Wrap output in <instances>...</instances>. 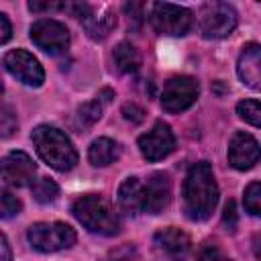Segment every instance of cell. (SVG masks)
Segmentation results:
<instances>
[{"mask_svg": "<svg viewBox=\"0 0 261 261\" xmlns=\"http://www.w3.org/2000/svg\"><path fill=\"white\" fill-rule=\"evenodd\" d=\"M218 204V186L212 165L198 161L184 179V210L190 220H208Z\"/></svg>", "mask_w": 261, "mask_h": 261, "instance_id": "obj_1", "label": "cell"}, {"mask_svg": "<svg viewBox=\"0 0 261 261\" xmlns=\"http://www.w3.org/2000/svg\"><path fill=\"white\" fill-rule=\"evenodd\" d=\"M33 145L39 157L57 171H69L77 163V151L71 145L69 137L51 124H39L33 135Z\"/></svg>", "mask_w": 261, "mask_h": 261, "instance_id": "obj_2", "label": "cell"}, {"mask_svg": "<svg viewBox=\"0 0 261 261\" xmlns=\"http://www.w3.org/2000/svg\"><path fill=\"white\" fill-rule=\"evenodd\" d=\"M71 212L90 232L112 237L120 228V218L114 212V206L104 196L98 194L80 196L71 204Z\"/></svg>", "mask_w": 261, "mask_h": 261, "instance_id": "obj_3", "label": "cell"}, {"mask_svg": "<svg viewBox=\"0 0 261 261\" xmlns=\"http://www.w3.org/2000/svg\"><path fill=\"white\" fill-rule=\"evenodd\" d=\"M33 249L41 253H55L69 249L75 243V230L65 222H35L27 230Z\"/></svg>", "mask_w": 261, "mask_h": 261, "instance_id": "obj_4", "label": "cell"}, {"mask_svg": "<svg viewBox=\"0 0 261 261\" xmlns=\"http://www.w3.org/2000/svg\"><path fill=\"white\" fill-rule=\"evenodd\" d=\"M149 20L159 35L184 37L194 27V12L188 10L186 6H177L169 2H155L151 6Z\"/></svg>", "mask_w": 261, "mask_h": 261, "instance_id": "obj_5", "label": "cell"}, {"mask_svg": "<svg viewBox=\"0 0 261 261\" xmlns=\"http://www.w3.org/2000/svg\"><path fill=\"white\" fill-rule=\"evenodd\" d=\"M198 27L206 39H224L237 27V10L226 2H206L198 12Z\"/></svg>", "mask_w": 261, "mask_h": 261, "instance_id": "obj_6", "label": "cell"}, {"mask_svg": "<svg viewBox=\"0 0 261 261\" xmlns=\"http://www.w3.org/2000/svg\"><path fill=\"white\" fill-rule=\"evenodd\" d=\"M200 86L190 75H173L165 82L161 92V108L169 114L188 110L198 98Z\"/></svg>", "mask_w": 261, "mask_h": 261, "instance_id": "obj_7", "label": "cell"}, {"mask_svg": "<svg viewBox=\"0 0 261 261\" xmlns=\"http://www.w3.org/2000/svg\"><path fill=\"white\" fill-rule=\"evenodd\" d=\"M29 35H31V41L39 49H43L45 53H51V55H59V53L67 51V47H69L67 27L53 18H43V20L33 22Z\"/></svg>", "mask_w": 261, "mask_h": 261, "instance_id": "obj_8", "label": "cell"}, {"mask_svg": "<svg viewBox=\"0 0 261 261\" xmlns=\"http://www.w3.org/2000/svg\"><path fill=\"white\" fill-rule=\"evenodd\" d=\"M6 71L16 77L18 82H22L24 86L31 88H39L45 82V71L41 67V63L37 61V57H33L29 51L24 49H12L4 55L2 59Z\"/></svg>", "mask_w": 261, "mask_h": 261, "instance_id": "obj_9", "label": "cell"}, {"mask_svg": "<svg viewBox=\"0 0 261 261\" xmlns=\"http://www.w3.org/2000/svg\"><path fill=\"white\" fill-rule=\"evenodd\" d=\"M175 149V137L167 122L157 120L145 135L139 137V151L147 161H159Z\"/></svg>", "mask_w": 261, "mask_h": 261, "instance_id": "obj_10", "label": "cell"}, {"mask_svg": "<svg viewBox=\"0 0 261 261\" xmlns=\"http://www.w3.org/2000/svg\"><path fill=\"white\" fill-rule=\"evenodd\" d=\"M37 167L33 159L22 151H10L2 159V181L10 188H22L33 181Z\"/></svg>", "mask_w": 261, "mask_h": 261, "instance_id": "obj_11", "label": "cell"}, {"mask_svg": "<svg viewBox=\"0 0 261 261\" xmlns=\"http://www.w3.org/2000/svg\"><path fill=\"white\" fill-rule=\"evenodd\" d=\"M261 157V147L259 143L255 141L253 135L249 133H234L230 143H228V163L239 169V171H245V169H251Z\"/></svg>", "mask_w": 261, "mask_h": 261, "instance_id": "obj_12", "label": "cell"}, {"mask_svg": "<svg viewBox=\"0 0 261 261\" xmlns=\"http://www.w3.org/2000/svg\"><path fill=\"white\" fill-rule=\"evenodd\" d=\"M145 206L143 212L147 214H159L169 206L171 200V179L163 171L151 173L145 181Z\"/></svg>", "mask_w": 261, "mask_h": 261, "instance_id": "obj_13", "label": "cell"}, {"mask_svg": "<svg viewBox=\"0 0 261 261\" xmlns=\"http://www.w3.org/2000/svg\"><path fill=\"white\" fill-rule=\"evenodd\" d=\"M155 245L171 261H188L190 251H192L190 237L181 228H175V226H167L159 230L155 234Z\"/></svg>", "mask_w": 261, "mask_h": 261, "instance_id": "obj_14", "label": "cell"}, {"mask_svg": "<svg viewBox=\"0 0 261 261\" xmlns=\"http://www.w3.org/2000/svg\"><path fill=\"white\" fill-rule=\"evenodd\" d=\"M239 77L245 86L261 92V45H245L237 61Z\"/></svg>", "mask_w": 261, "mask_h": 261, "instance_id": "obj_15", "label": "cell"}, {"mask_svg": "<svg viewBox=\"0 0 261 261\" xmlns=\"http://www.w3.org/2000/svg\"><path fill=\"white\" fill-rule=\"evenodd\" d=\"M118 204L128 214L143 212L145 206V186L139 177H126L118 188Z\"/></svg>", "mask_w": 261, "mask_h": 261, "instance_id": "obj_16", "label": "cell"}, {"mask_svg": "<svg viewBox=\"0 0 261 261\" xmlns=\"http://www.w3.org/2000/svg\"><path fill=\"white\" fill-rule=\"evenodd\" d=\"M118 157H120V145L106 137L96 139L88 149V159L96 167H106V165L114 163Z\"/></svg>", "mask_w": 261, "mask_h": 261, "instance_id": "obj_17", "label": "cell"}, {"mask_svg": "<svg viewBox=\"0 0 261 261\" xmlns=\"http://www.w3.org/2000/svg\"><path fill=\"white\" fill-rule=\"evenodd\" d=\"M82 24H84V29H86V33H88L90 39L102 41L116 27V16L110 10H102L100 14H94V10H90V14L82 20Z\"/></svg>", "mask_w": 261, "mask_h": 261, "instance_id": "obj_18", "label": "cell"}, {"mask_svg": "<svg viewBox=\"0 0 261 261\" xmlns=\"http://www.w3.org/2000/svg\"><path fill=\"white\" fill-rule=\"evenodd\" d=\"M114 63L122 73H135L141 67V55L135 49V45L122 41L114 49Z\"/></svg>", "mask_w": 261, "mask_h": 261, "instance_id": "obj_19", "label": "cell"}, {"mask_svg": "<svg viewBox=\"0 0 261 261\" xmlns=\"http://www.w3.org/2000/svg\"><path fill=\"white\" fill-rule=\"evenodd\" d=\"M104 102H106V100H104L102 96H98V98H94V100L82 104V106L77 108V112H75V124H77L80 128H90V126L102 116V104H104Z\"/></svg>", "mask_w": 261, "mask_h": 261, "instance_id": "obj_20", "label": "cell"}, {"mask_svg": "<svg viewBox=\"0 0 261 261\" xmlns=\"http://www.w3.org/2000/svg\"><path fill=\"white\" fill-rule=\"evenodd\" d=\"M31 190H33L35 200L41 202V204L55 202L57 196H59V188H57V184H55L53 179H49V177H39L37 181H33Z\"/></svg>", "mask_w": 261, "mask_h": 261, "instance_id": "obj_21", "label": "cell"}, {"mask_svg": "<svg viewBox=\"0 0 261 261\" xmlns=\"http://www.w3.org/2000/svg\"><path fill=\"white\" fill-rule=\"evenodd\" d=\"M237 114L245 122L261 128V102L259 100H241L237 104Z\"/></svg>", "mask_w": 261, "mask_h": 261, "instance_id": "obj_22", "label": "cell"}, {"mask_svg": "<svg viewBox=\"0 0 261 261\" xmlns=\"http://www.w3.org/2000/svg\"><path fill=\"white\" fill-rule=\"evenodd\" d=\"M243 204H245V210H247L251 216L261 218V181H251V184L245 188Z\"/></svg>", "mask_w": 261, "mask_h": 261, "instance_id": "obj_23", "label": "cell"}, {"mask_svg": "<svg viewBox=\"0 0 261 261\" xmlns=\"http://www.w3.org/2000/svg\"><path fill=\"white\" fill-rule=\"evenodd\" d=\"M198 261H232L214 241H206L198 251Z\"/></svg>", "mask_w": 261, "mask_h": 261, "instance_id": "obj_24", "label": "cell"}, {"mask_svg": "<svg viewBox=\"0 0 261 261\" xmlns=\"http://www.w3.org/2000/svg\"><path fill=\"white\" fill-rule=\"evenodd\" d=\"M22 210V204L16 196H12L8 190L2 192V218H12Z\"/></svg>", "mask_w": 261, "mask_h": 261, "instance_id": "obj_25", "label": "cell"}, {"mask_svg": "<svg viewBox=\"0 0 261 261\" xmlns=\"http://www.w3.org/2000/svg\"><path fill=\"white\" fill-rule=\"evenodd\" d=\"M14 130H16V116H14V112L10 110V106L4 104V106H2V137L8 139Z\"/></svg>", "mask_w": 261, "mask_h": 261, "instance_id": "obj_26", "label": "cell"}, {"mask_svg": "<svg viewBox=\"0 0 261 261\" xmlns=\"http://www.w3.org/2000/svg\"><path fill=\"white\" fill-rule=\"evenodd\" d=\"M122 116L137 124V122H141L145 118V110L141 106H137V104H124L122 106Z\"/></svg>", "mask_w": 261, "mask_h": 261, "instance_id": "obj_27", "label": "cell"}, {"mask_svg": "<svg viewBox=\"0 0 261 261\" xmlns=\"http://www.w3.org/2000/svg\"><path fill=\"white\" fill-rule=\"evenodd\" d=\"M12 37V27L10 20L4 12H0V43H8V39Z\"/></svg>", "mask_w": 261, "mask_h": 261, "instance_id": "obj_28", "label": "cell"}, {"mask_svg": "<svg viewBox=\"0 0 261 261\" xmlns=\"http://www.w3.org/2000/svg\"><path fill=\"white\" fill-rule=\"evenodd\" d=\"M222 220H224V224H226L228 228H234V224H237V208H234V202H232V200L224 206V216H222Z\"/></svg>", "mask_w": 261, "mask_h": 261, "instance_id": "obj_29", "label": "cell"}, {"mask_svg": "<svg viewBox=\"0 0 261 261\" xmlns=\"http://www.w3.org/2000/svg\"><path fill=\"white\" fill-rule=\"evenodd\" d=\"M2 261H12V257H10V245H8L6 234H2Z\"/></svg>", "mask_w": 261, "mask_h": 261, "instance_id": "obj_30", "label": "cell"}, {"mask_svg": "<svg viewBox=\"0 0 261 261\" xmlns=\"http://www.w3.org/2000/svg\"><path fill=\"white\" fill-rule=\"evenodd\" d=\"M253 253H255V257L261 261V232L255 234V239H253Z\"/></svg>", "mask_w": 261, "mask_h": 261, "instance_id": "obj_31", "label": "cell"}]
</instances>
